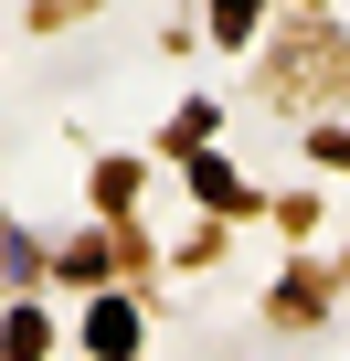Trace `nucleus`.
<instances>
[{
  "label": "nucleus",
  "mask_w": 350,
  "mask_h": 361,
  "mask_svg": "<svg viewBox=\"0 0 350 361\" xmlns=\"http://www.w3.org/2000/svg\"><path fill=\"white\" fill-rule=\"evenodd\" d=\"M127 340H138V319H127V308L106 298V308H96V350H127Z\"/></svg>",
  "instance_id": "obj_1"
}]
</instances>
